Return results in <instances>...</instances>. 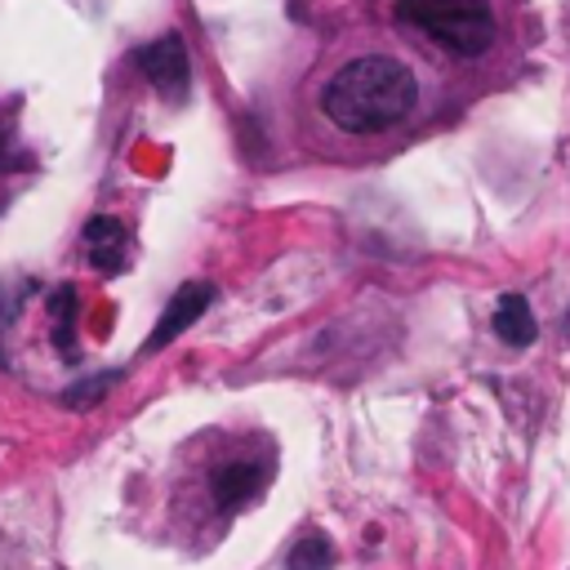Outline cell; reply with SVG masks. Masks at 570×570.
Segmentation results:
<instances>
[{
    "instance_id": "1",
    "label": "cell",
    "mask_w": 570,
    "mask_h": 570,
    "mask_svg": "<svg viewBox=\"0 0 570 570\" xmlns=\"http://www.w3.org/2000/svg\"><path fill=\"white\" fill-rule=\"evenodd\" d=\"M414 98H419V80L405 62L383 58V53H365V58L343 62L330 76L321 107L347 134H379V129L405 120Z\"/></svg>"
},
{
    "instance_id": "2",
    "label": "cell",
    "mask_w": 570,
    "mask_h": 570,
    "mask_svg": "<svg viewBox=\"0 0 570 570\" xmlns=\"http://www.w3.org/2000/svg\"><path fill=\"white\" fill-rule=\"evenodd\" d=\"M396 18L459 58H476L494 45V13L485 0H396Z\"/></svg>"
},
{
    "instance_id": "3",
    "label": "cell",
    "mask_w": 570,
    "mask_h": 570,
    "mask_svg": "<svg viewBox=\"0 0 570 570\" xmlns=\"http://www.w3.org/2000/svg\"><path fill=\"white\" fill-rule=\"evenodd\" d=\"M209 303H214V285L187 281V285L165 303V312H160V321H156V330H151V338H147V352H160V347H169L178 334H187V330L205 316Z\"/></svg>"
},
{
    "instance_id": "4",
    "label": "cell",
    "mask_w": 570,
    "mask_h": 570,
    "mask_svg": "<svg viewBox=\"0 0 570 570\" xmlns=\"http://www.w3.org/2000/svg\"><path fill=\"white\" fill-rule=\"evenodd\" d=\"M138 67L165 98H178L187 89V45L178 36H156L151 45H142Z\"/></svg>"
},
{
    "instance_id": "5",
    "label": "cell",
    "mask_w": 570,
    "mask_h": 570,
    "mask_svg": "<svg viewBox=\"0 0 570 570\" xmlns=\"http://www.w3.org/2000/svg\"><path fill=\"white\" fill-rule=\"evenodd\" d=\"M85 249H89V263L98 272H120L129 263V232L116 218H89Z\"/></svg>"
},
{
    "instance_id": "6",
    "label": "cell",
    "mask_w": 570,
    "mask_h": 570,
    "mask_svg": "<svg viewBox=\"0 0 570 570\" xmlns=\"http://www.w3.org/2000/svg\"><path fill=\"white\" fill-rule=\"evenodd\" d=\"M258 485H263V468H254V463H227V468H218V472L209 476L214 503H218L223 512L245 508V503L258 494Z\"/></svg>"
},
{
    "instance_id": "7",
    "label": "cell",
    "mask_w": 570,
    "mask_h": 570,
    "mask_svg": "<svg viewBox=\"0 0 570 570\" xmlns=\"http://www.w3.org/2000/svg\"><path fill=\"white\" fill-rule=\"evenodd\" d=\"M494 334L508 343V347H530L539 325H534V312L521 294H503L499 307H494Z\"/></svg>"
},
{
    "instance_id": "8",
    "label": "cell",
    "mask_w": 570,
    "mask_h": 570,
    "mask_svg": "<svg viewBox=\"0 0 570 570\" xmlns=\"http://www.w3.org/2000/svg\"><path fill=\"white\" fill-rule=\"evenodd\" d=\"M285 570H334V543L325 534H303L285 552Z\"/></svg>"
},
{
    "instance_id": "9",
    "label": "cell",
    "mask_w": 570,
    "mask_h": 570,
    "mask_svg": "<svg viewBox=\"0 0 570 570\" xmlns=\"http://www.w3.org/2000/svg\"><path fill=\"white\" fill-rule=\"evenodd\" d=\"M107 387H111V374H94V379H85V383L67 387V392H62V401H67L71 410H89Z\"/></svg>"
},
{
    "instance_id": "10",
    "label": "cell",
    "mask_w": 570,
    "mask_h": 570,
    "mask_svg": "<svg viewBox=\"0 0 570 570\" xmlns=\"http://www.w3.org/2000/svg\"><path fill=\"white\" fill-rule=\"evenodd\" d=\"M0 147H4V129H0Z\"/></svg>"
}]
</instances>
